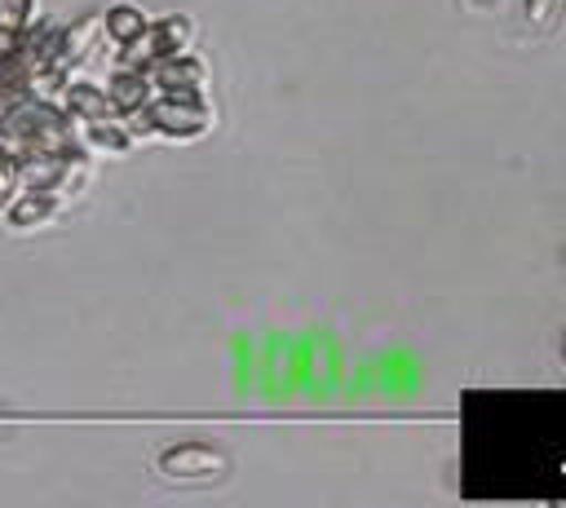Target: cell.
<instances>
[{"instance_id":"1","label":"cell","mask_w":566,"mask_h":508,"mask_svg":"<svg viewBox=\"0 0 566 508\" xmlns=\"http://www.w3.org/2000/svg\"><path fill=\"white\" fill-rule=\"evenodd\" d=\"M142 110H146L155 137H177V141H186V137H199V133L212 128V110H208L203 97H164V93H155Z\"/></svg>"},{"instance_id":"2","label":"cell","mask_w":566,"mask_h":508,"mask_svg":"<svg viewBox=\"0 0 566 508\" xmlns=\"http://www.w3.org/2000/svg\"><path fill=\"white\" fill-rule=\"evenodd\" d=\"M146 71H150L155 93H164V97H203V62L190 57V53L159 57Z\"/></svg>"},{"instance_id":"3","label":"cell","mask_w":566,"mask_h":508,"mask_svg":"<svg viewBox=\"0 0 566 508\" xmlns=\"http://www.w3.org/2000/svg\"><path fill=\"white\" fill-rule=\"evenodd\" d=\"M97 40H102V13H84V18H75L71 27H62V31H57L53 66L71 75V66L88 62V53L97 49Z\"/></svg>"},{"instance_id":"4","label":"cell","mask_w":566,"mask_h":508,"mask_svg":"<svg viewBox=\"0 0 566 508\" xmlns=\"http://www.w3.org/2000/svg\"><path fill=\"white\" fill-rule=\"evenodd\" d=\"M57 106L75 119V124H93V119H115L119 110L111 106L106 97V84H93V80H66Z\"/></svg>"},{"instance_id":"5","label":"cell","mask_w":566,"mask_h":508,"mask_svg":"<svg viewBox=\"0 0 566 508\" xmlns=\"http://www.w3.org/2000/svg\"><path fill=\"white\" fill-rule=\"evenodd\" d=\"M62 212V203L49 194V190H18L9 203H4V225L9 230H40V225H49L53 216Z\"/></svg>"},{"instance_id":"6","label":"cell","mask_w":566,"mask_h":508,"mask_svg":"<svg viewBox=\"0 0 566 508\" xmlns=\"http://www.w3.org/2000/svg\"><path fill=\"white\" fill-rule=\"evenodd\" d=\"M159 468L168 477H217V473H226V459L199 442H181V446H168L159 455Z\"/></svg>"},{"instance_id":"7","label":"cell","mask_w":566,"mask_h":508,"mask_svg":"<svg viewBox=\"0 0 566 508\" xmlns=\"http://www.w3.org/2000/svg\"><path fill=\"white\" fill-rule=\"evenodd\" d=\"M106 97L119 115L128 110H142L150 97H155V84H150V71L146 66H115V75L106 80Z\"/></svg>"},{"instance_id":"8","label":"cell","mask_w":566,"mask_h":508,"mask_svg":"<svg viewBox=\"0 0 566 508\" xmlns=\"http://www.w3.org/2000/svg\"><path fill=\"white\" fill-rule=\"evenodd\" d=\"M75 141H80V150H88V155H124V150L133 146V133H128V128H124V119L115 115V119L80 124Z\"/></svg>"},{"instance_id":"9","label":"cell","mask_w":566,"mask_h":508,"mask_svg":"<svg viewBox=\"0 0 566 508\" xmlns=\"http://www.w3.org/2000/svg\"><path fill=\"white\" fill-rule=\"evenodd\" d=\"M146 27H150V18H146L137 4H111V9L102 13V35H106L111 44H128V40H137Z\"/></svg>"},{"instance_id":"10","label":"cell","mask_w":566,"mask_h":508,"mask_svg":"<svg viewBox=\"0 0 566 508\" xmlns=\"http://www.w3.org/2000/svg\"><path fill=\"white\" fill-rule=\"evenodd\" d=\"M18 190H22V177H18V155L0 146V212H4V203H9Z\"/></svg>"},{"instance_id":"11","label":"cell","mask_w":566,"mask_h":508,"mask_svg":"<svg viewBox=\"0 0 566 508\" xmlns=\"http://www.w3.org/2000/svg\"><path fill=\"white\" fill-rule=\"evenodd\" d=\"M548 4H553V0H526V13H531V18L539 22V18L548 13Z\"/></svg>"}]
</instances>
